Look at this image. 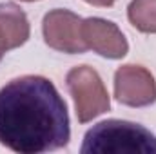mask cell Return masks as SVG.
<instances>
[{
	"label": "cell",
	"mask_w": 156,
	"mask_h": 154,
	"mask_svg": "<svg viewBox=\"0 0 156 154\" xmlns=\"http://www.w3.org/2000/svg\"><path fill=\"white\" fill-rule=\"evenodd\" d=\"M71 140L67 103L51 80L15 78L0 89V143L18 154L64 149Z\"/></svg>",
	"instance_id": "1"
},
{
	"label": "cell",
	"mask_w": 156,
	"mask_h": 154,
	"mask_svg": "<svg viewBox=\"0 0 156 154\" xmlns=\"http://www.w3.org/2000/svg\"><path fill=\"white\" fill-rule=\"evenodd\" d=\"M83 154H156V136L140 123L105 120L93 125L80 147Z\"/></svg>",
	"instance_id": "2"
},
{
	"label": "cell",
	"mask_w": 156,
	"mask_h": 154,
	"mask_svg": "<svg viewBox=\"0 0 156 154\" xmlns=\"http://www.w3.org/2000/svg\"><path fill=\"white\" fill-rule=\"evenodd\" d=\"M66 83L73 96L80 123H87L111 109L109 93L96 69L89 65H76L67 73Z\"/></svg>",
	"instance_id": "3"
},
{
	"label": "cell",
	"mask_w": 156,
	"mask_h": 154,
	"mask_svg": "<svg viewBox=\"0 0 156 154\" xmlns=\"http://www.w3.org/2000/svg\"><path fill=\"white\" fill-rule=\"evenodd\" d=\"M45 44L60 53L80 54L89 47L82 37V18L69 9H53L42 20Z\"/></svg>",
	"instance_id": "4"
},
{
	"label": "cell",
	"mask_w": 156,
	"mask_h": 154,
	"mask_svg": "<svg viewBox=\"0 0 156 154\" xmlns=\"http://www.w3.org/2000/svg\"><path fill=\"white\" fill-rule=\"evenodd\" d=\"M115 98L127 107H149L156 102V80L149 69L125 64L115 73Z\"/></svg>",
	"instance_id": "5"
},
{
	"label": "cell",
	"mask_w": 156,
	"mask_h": 154,
	"mask_svg": "<svg viewBox=\"0 0 156 154\" xmlns=\"http://www.w3.org/2000/svg\"><path fill=\"white\" fill-rule=\"evenodd\" d=\"M82 37L89 49L104 58L118 60L129 53V44L115 22L91 16L82 20Z\"/></svg>",
	"instance_id": "6"
},
{
	"label": "cell",
	"mask_w": 156,
	"mask_h": 154,
	"mask_svg": "<svg viewBox=\"0 0 156 154\" xmlns=\"http://www.w3.org/2000/svg\"><path fill=\"white\" fill-rule=\"evenodd\" d=\"M29 33L31 27L24 9L13 2L0 4V51L7 53L24 45Z\"/></svg>",
	"instance_id": "7"
},
{
	"label": "cell",
	"mask_w": 156,
	"mask_h": 154,
	"mask_svg": "<svg viewBox=\"0 0 156 154\" xmlns=\"http://www.w3.org/2000/svg\"><path fill=\"white\" fill-rule=\"evenodd\" d=\"M127 18L140 33L156 35V0H131Z\"/></svg>",
	"instance_id": "8"
},
{
	"label": "cell",
	"mask_w": 156,
	"mask_h": 154,
	"mask_svg": "<svg viewBox=\"0 0 156 154\" xmlns=\"http://www.w3.org/2000/svg\"><path fill=\"white\" fill-rule=\"evenodd\" d=\"M83 2H87V4H91V5H96V7H109V5H113L116 0H83Z\"/></svg>",
	"instance_id": "9"
},
{
	"label": "cell",
	"mask_w": 156,
	"mask_h": 154,
	"mask_svg": "<svg viewBox=\"0 0 156 154\" xmlns=\"http://www.w3.org/2000/svg\"><path fill=\"white\" fill-rule=\"evenodd\" d=\"M4 54H5V53H4V51H0V62H2V58H4Z\"/></svg>",
	"instance_id": "10"
},
{
	"label": "cell",
	"mask_w": 156,
	"mask_h": 154,
	"mask_svg": "<svg viewBox=\"0 0 156 154\" xmlns=\"http://www.w3.org/2000/svg\"><path fill=\"white\" fill-rule=\"evenodd\" d=\"M22 2H37V0H22Z\"/></svg>",
	"instance_id": "11"
}]
</instances>
